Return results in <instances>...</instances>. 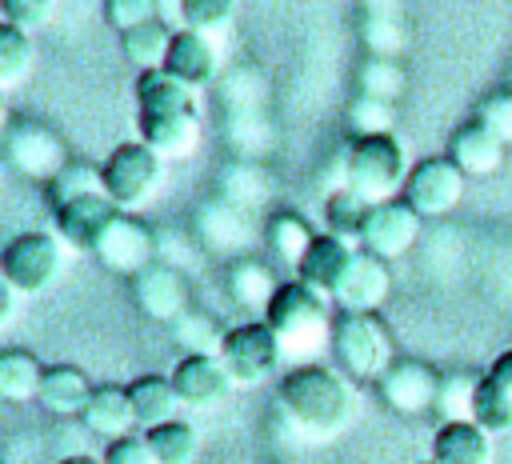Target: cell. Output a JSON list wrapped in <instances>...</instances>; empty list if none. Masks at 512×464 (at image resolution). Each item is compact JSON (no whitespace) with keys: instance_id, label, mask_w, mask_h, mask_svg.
<instances>
[{"instance_id":"6da1fadb","label":"cell","mask_w":512,"mask_h":464,"mask_svg":"<svg viewBox=\"0 0 512 464\" xmlns=\"http://www.w3.org/2000/svg\"><path fill=\"white\" fill-rule=\"evenodd\" d=\"M280 404L284 412L312 436H336L356 408L352 384L324 364H300L280 380Z\"/></svg>"},{"instance_id":"7a4b0ae2","label":"cell","mask_w":512,"mask_h":464,"mask_svg":"<svg viewBox=\"0 0 512 464\" xmlns=\"http://www.w3.org/2000/svg\"><path fill=\"white\" fill-rule=\"evenodd\" d=\"M408 172L412 168H408L404 148H400V140L392 132L356 136L348 144V156H344V188H352L368 204L396 200V192H404Z\"/></svg>"},{"instance_id":"3957f363","label":"cell","mask_w":512,"mask_h":464,"mask_svg":"<svg viewBox=\"0 0 512 464\" xmlns=\"http://www.w3.org/2000/svg\"><path fill=\"white\" fill-rule=\"evenodd\" d=\"M328 344L340 372L352 380H380L396 364L388 328L376 320V312H340L328 332Z\"/></svg>"},{"instance_id":"277c9868","label":"cell","mask_w":512,"mask_h":464,"mask_svg":"<svg viewBox=\"0 0 512 464\" xmlns=\"http://www.w3.org/2000/svg\"><path fill=\"white\" fill-rule=\"evenodd\" d=\"M104 176V192L120 212H132L140 204H148L160 184H164V160L144 144V140H128L120 148H112V156L100 164Z\"/></svg>"},{"instance_id":"5b68a950","label":"cell","mask_w":512,"mask_h":464,"mask_svg":"<svg viewBox=\"0 0 512 464\" xmlns=\"http://www.w3.org/2000/svg\"><path fill=\"white\" fill-rule=\"evenodd\" d=\"M264 320L284 340V352L288 348H312V344L324 340V332H332V324H328V296L312 292L300 280H288V284L276 288Z\"/></svg>"},{"instance_id":"8992f818","label":"cell","mask_w":512,"mask_h":464,"mask_svg":"<svg viewBox=\"0 0 512 464\" xmlns=\"http://www.w3.org/2000/svg\"><path fill=\"white\" fill-rule=\"evenodd\" d=\"M60 264H64V248H60V236L52 232H20L4 244V256H0L4 284L24 296L52 288L60 276Z\"/></svg>"},{"instance_id":"52a82bcc","label":"cell","mask_w":512,"mask_h":464,"mask_svg":"<svg viewBox=\"0 0 512 464\" xmlns=\"http://www.w3.org/2000/svg\"><path fill=\"white\" fill-rule=\"evenodd\" d=\"M220 360L232 376V384H264L280 360H284V340L272 332L268 320H248L224 332Z\"/></svg>"},{"instance_id":"ba28073f","label":"cell","mask_w":512,"mask_h":464,"mask_svg":"<svg viewBox=\"0 0 512 464\" xmlns=\"http://www.w3.org/2000/svg\"><path fill=\"white\" fill-rule=\"evenodd\" d=\"M464 196V172L452 164V156H428L412 164L400 200L424 220V216H448Z\"/></svg>"},{"instance_id":"9c48e42d","label":"cell","mask_w":512,"mask_h":464,"mask_svg":"<svg viewBox=\"0 0 512 464\" xmlns=\"http://www.w3.org/2000/svg\"><path fill=\"white\" fill-rule=\"evenodd\" d=\"M104 268H112V272H124L128 280L140 272V268H148L152 260H156V236L148 232V224L144 220H136V216H128V212H120L112 224H108V232L100 236V244H96V252H92Z\"/></svg>"},{"instance_id":"30bf717a","label":"cell","mask_w":512,"mask_h":464,"mask_svg":"<svg viewBox=\"0 0 512 464\" xmlns=\"http://www.w3.org/2000/svg\"><path fill=\"white\" fill-rule=\"evenodd\" d=\"M416 236H420V216L404 200H384V204H372L360 244L376 260H396L416 244Z\"/></svg>"},{"instance_id":"8fae6325","label":"cell","mask_w":512,"mask_h":464,"mask_svg":"<svg viewBox=\"0 0 512 464\" xmlns=\"http://www.w3.org/2000/svg\"><path fill=\"white\" fill-rule=\"evenodd\" d=\"M132 300H136V308L144 316L164 320V324H176L188 312V280L172 264L152 260L148 268H140L132 276Z\"/></svg>"},{"instance_id":"7c38bea8","label":"cell","mask_w":512,"mask_h":464,"mask_svg":"<svg viewBox=\"0 0 512 464\" xmlns=\"http://www.w3.org/2000/svg\"><path fill=\"white\" fill-rule=\"evenodd\" d=\"M380 396L388 408H396L400 416H420L428 408H436L440 396V376L420 364V360H396L380 380H376Z\"/></svg>"},{"instance_id":"4fadbf2b","label":"cell","mask_w":512,"mask_h":464,"mask_svg":"<svg viewBox=\"0 0 512 464\" xmlns=\"http://www.w3.org/2000/svg\"><path fill=\"white\" fill-rule=\"evenodd\" d=\"M56 216V232L68 248L76 252H96L100 236L108 232V224L120 216V208L108 200V192H92V196H80L64 208L52 212Z\"/></svg>"},{"instance_id":"5bb4252c","label":"cell","mask_w":512,"mask_h":464,"mask_svg":"<svg viewBox=\"0 0 512 464\" xmlns=\"http://www.w3.org/2000/svg\"><path fill=\"white\" fill-rule=\"evenodd\" d=\"M388 292H392L388 260H376L372 252H356L332 300L340 304V312H376L388 300Z\"/></svg>"},{"instance_id":"9a60e30c","label":"cell","mask_w":512,"mask_h":464,"mask_svg":"<svg viewBox=\"0 0 512 464\" xmlns=\"http://www.w3.org/2000/svg\"><path fill=\"white\" fill-rule=\"evenodd\" d=\"M172 388L184 408H216L228 396L232 376L220 356H180L172 368Z\"/></svg>"},{"instance_id":"2e32d148","label":"cell","mask_w":512,"mask_h":464,"mask_svg":"<svg viewBox=\"0 0 512 464\" xmlns=\"http://www.w3.org/2000/svg\"><path fill=\"white\" fill-rule=\"evenodd\" d=\"M352 256H356V248H352L348 240H340V236H332V232H320V236L312 240V248L304 252V260H300V268H296V280L332 300V292L340 288V280H344Z\"/></svg>"},{"instance_id":"e0dca14e","label":"cell","mask_w":512,"mask_h":464,"mask_svg":"<svg viewBox=\"0 0 512 464\" xmlns=\"http://www.w3.org/2000/svg\"><path fill=\"white\" fill-rule=\"evenodd\" d=\"M136 132L160 160H172V156H188L196 148L200 116L196 112H140Z\"/></svg>"},{"instance_id":"ac0fdd59","label":"cell","mask_w":512,"mask_h":464,"mask_svg":"<svg viewBox=\"0 0 512 464\" xmlns=\"http://www.w3.org/2000/svg\"><path fill=\"white\" fill-rule=\"evenodd\" d=\"M8 160H12L24 176H36V180H52V176L68 164L60 140H56L48 128H40V124H20V128L8 136Z\"/></svg>"},{"instance_id":"d6986e66","label":"cell","mask_w":512,"mask_h":464,"mask_svg":"<svg viewBox=\"0 0 512 464\" xmlns=\"http://www.w3.org/2000/svg\"><path fill=\"white\" fill-rule=\"evenodd\" d=\"M504 140L492 136L480 120H468L452 132V144H448V156L452 164L464 172V176H492L500 164H504Z\"/></svg>"},{"instance_id":"ffe728a7","label":"cell","mask_w":512,"mask_h":464,"mask_svg":"<svg viewBox=\"0 0 512 464\" xmlns=\"http://www.w3.org/2000/svg\"><path fill=\"white\" fill-rule=\"evenodd\" d=\"M92 392H96L92 380L76 364H52V368H44L36 404L44 412H52V416H84Z\"/></svg>"},{"instance_id":"44dd1931","label":"cell","mask_w":512,"mask_h":464,"mask_svg":"<svg viewBox=\"0 0 512 464\" xmlns=\"http://www.w3.org/2000/svg\"><path fill=\"white\" fill-rule=\"evenodd\" d=\"M432 464H492V436L472 420L440 424L432 436Z\"/></svg>"},{"instance_id":"7402d4cb","label":"cell","mask_w":512,"mask_h":464,"mask_svg":"<svg viewBox=\"0 0 512 464\" xmlns=\"http://www.w3.org/2000/svg\"><path fill=\"white\" fill-rule=\"evenodd\" d=\"M164 68L184 80L188 88H204L212 76H216V48L208 44L204 32H192V28H180L172 36V48H168V60Z\"/></svg>"},{"instance_id":"603a6c76","label":"cell","mask_w":512,"mask_h":464,"mask_svg":"<svg viewBox=\"0 0 512 464\" xmlns=\"http://www.w3.org/2000/svg\"><path fill=\"white\" fill-rule=\"evenodd\" d=\"M84 428L96 432V436H108V440H120L136 428V412H132V400H128V388L120 384H96L88 408H84Z\"/></svg>"},{"instance_id":"cb8c5ba5","label":"cell","mask_w":512,"mask_h":464,"mask_svg":"<svg viewBox=\"0 0 512 464\" xmlns=\"http://www.w3.org/2000/svg\"><path fill=\"white\" fill-rule=\"evenodd\" d=\"M128 400H132V412H136V428H144V432L176 420V408H180L172 376H136L128 384Z\"/></svg>"},{"instance_id":"d4e9b609","label":"cell","mask_w":512,"mask_h":464,"mask_svg":"<svg viewBox=\"0 0 512 464\" xmlns=\"http://www.w3.org/2000/svg\"><path fill=\"white\" fill-rule=\"evenodd\" d=\"M196 88H188L184 80H176L168 68H152L140 72L136 80V100L140 112H196Z\"/></svg>"},{"instance_id":"484cf974","label":"cell","mask_w":512,"mask_h":464,"mask_svg":"<svg viewBox=\"0 0 512 464\" xmlns=\"http://www.w3.org/2000/svg\"><path fill=\"white\" fill-rule=\"evenodd\" d=\"M40 380H44V368L32 352L24 348H8L0 352V396L8 404H28L40 396Z\"/></svg>"},{"instance_id":"4316f807","label":"cell","mask_w":512,"mask_h":464,"mask_svg":"<svg viewBox=\"0 0 512 464\" xmlns=\"http://www.w3.org/2000/svg\"><path fill=\"white\" fill-rule=\"evenodd\" d=\"M316 236L320 232H312V224L300 212H276L268 220V228H264V240H268L272 256L284 260V264H292V268H300V260H304V252L312 248Z\"/></svg>"},{"instance_id":"83f0119b","label":"cell","mask_w":512,"mask_h":464,"mask_svg":"<svg viewBox=\"0 0 512 464\" xmlns=\"http://www.w3.org/2000/svg\"><path fill=\"white\" fill-rule=\"evenodd\" d=\"M172 36L176 32H168L164 20H148V24L132 28V32H120V52L128 56V64L152 72V68H164L168 48H172Z\"/></svg>"},{"instance_id":"f1b7e54d","label":"cell","mask_w":512,"mask_h":464,"mask_svg":"<svg viewBox=\"0 0 512 464\" xmlns=\"http://www.w3.org/2000/svg\"><path fill=\"white\" fill-rule=\"evenodd\" d=\"M276 288H280V284L272 280V272H268L264 264H256V260H236V264L228 268V292H232V300H236L240 308H260V312H268Z\"/></svg>"},{"instance_id":"f546056e","label":"cell","mask_w":512,"mask_h":464,"mask_svg":"<svg viewBox=\"0 0 512 464\" xmlns=\"http://www.w3.org/2000/svg\"><path fill=\"white\" fill-rule=\"evenodd\" d=\"M144 440H148L156 464H192L196 460V448H200L196 428L188 420H168L160 428H148Z\"/></svg>"},{"instance_id":"4dcf8cb0","label":"cell","mask_w":512,"mask_h":464,"mask_svg":"<svg viewBox=\"0 0 512 464\" xmlns=\"http://www.w3.org/2000/svg\"><path fill=\"white\" fill-rule=\"evenodd\" d=\"M92 192H104V176H100L96 164H76V160H68V164L48 180V204H52V212L64 208V204H72V200H80V196H92Z\"/></svg>"},{"instance_id":"1f68e13d","label":"cell","mask_w":512,"mask_h":464,"mask_svg":"<svg viewBox=\"0 0 512 464\" xmlns=\"http://www.w3.org/2000/svg\"><path fill=\"white\" fill-rule=\"evenodd\" d=\"M368 212H372V204H368L364 196H356L352 188L332 192V196H328V204H324L328 232H332V236H340V240H348V244H352V240H360Z\"/></svg>"},{"instance_id":"d6a6232c","label":"cell","mask_w":512,"mask_h":464,"mask_svg":"<svg viewBox=\"0 0 512 464\" xmlns=\"http://www.w3.org/2000/svg\"><path fill=\"white\" fill-rule=\"evenodd\" d=\"M172 328H176V344L184 348V356H220L224 332H220V324L208 312L188 308Z\"/></svg>"},{"instance_id":"836d02e7","label":"cell","mask_w":512,"mask_h":464,"mask_svg":"<svg viewBox=\"0 0 512 464\" xmlns=\"http://www.w3.org/2000/svg\"><path fill=\"white\" fill-rule=\"evenodd\" d=\"M472 424H480L488 436L512 432V396L500 392L488 376H480V384H476V396H472Z\"/></svg>"},{"instance_id":"e575fe53","label":"cell","mask_w":512,"mask_h":464,"mask_svg":"<svg viewBox=\"0 0 512 464\" xmlns=\"http://www.w3.org/2000/svg\"><path fill=\"white\" fill-rule=\"evenodd\" d=\"M32 68V40L28 32L12 28V24H0V84L4 88H16Z\"/></svg>"},{"instance_id":"d590c367","label":"cell","mask_w":512,"mask_h":464,"mask_svg":"<svg viewBox=\"0 0 512 464\" xmlns=\"http://www.w3.org/2000/svg\"><path fill=\"white\" fill-rule=\"evenodd\" d=\"M476 384H480V376H468V372L440 376L436 408L444 412V424H452V420H472V396H476Z\"/></svg>"},{"instance_id":"8d00e7d4","label":"cell","mask_w":512,"mask_h":464,"mask_svg":"<svg viewBox=\"0 0 512 464\" xmlns=\"http://www.w3.org/2000/svg\"><path fill=\"white\" fill-rule=\"evenodd\" d=\"M236 0H180V20L192 32H216L228 24Z\"/></svg>"},{"instance_id":"74e56055","label":"cell","mask_w":512,"mask_h":464,"mask_svg":"<svg viewBox=\"0 0 512 464\" xmlns=\"http://www.w3.org/2000/svg\"><path fill=\"white\" fill-rule=\"evenodd\" d=\"M160 0H104V20L116 32H132L148 20H160Z\"/></svg>"},{"instance_id":"f35d334b","label":"cell","mask_w":512,"mask_h":464,"mask_svg":"<svg viewBox=\"0 0 512 464\" xmlns=\"http://www.w3.org/2000/svg\"><path fill=\"white\" fill-rule=\"evenodd\" d=\"M472 120H480L492 136H500L504 144H512V92H496V96H488V100L476 108Z\"/></svg>"},{"instance_id":"ab89813d","label":"cell","mask_w":512,"mask_h":464,"mask_svg":"<svg viewBox=\"0 0 512 464\" xmlns=\"http://www.w3.org/2000/svg\"><path fill=\"white\" fill-rule=\"evenodd\" d=\"M100 460H104V464H156V456H152L144 432H140V436L128 432V436H120V440H108V448H104Z\"/></svg>"},{"instance_id":"60d3db41","label":"cell","mask_w":512,"mask_h":464,"mask_svg":"<svg viewBox=\"0 0 512 464\" xmlns=\"http://www.w3.org/2000/svg\"><path fill=\"white\" fill-rule=\"evenodd\" d=\"M384 100H388V96H364V100H356V108H352V124H356V132H360V136L388 132L392 112H388V104H384Z\"/></svg>"},{"instance_id":"b9f144b4","label":"cell","mask_w":512,"mask_h":464,"mask_svg":"<svg viewBox=\"0 0 512 464\" xmlns=\"http://www.w3.org/2000/svg\"><path fill=\"white\" fill-rule=\"evenodd\" d=\"M488 380H492L500 392H508V396H512V348H508V352H500V356L492 360Z\"/></svg>"},{"instance_id":"7bdbcfd3","label":"cell","mask_w":512,"mask_h":464,"mask_svg":"<svg viewBox=\"0 0 512 464\" xmlns=\"http://www.w3.org/2000/svg\"><path fill=\"white\" fill-rule=\"evenodd\" d=\"M60 464H104V460H96V456H88V452H76V456H64Z\"/></svg>"},{"instance_id":"ee69618b","label":"cell","mask_w":512,"mask_h":464,"mask_svg":"<svg viewBox=\"0 0 512 464\" xmlns=\"http://www.w3.org/2000/svg\"><path fill=\"white\" fill-rule=\"evenodd\" d=\"M48 4H56V0H48Z\"/></svg>"}]
</instances>
